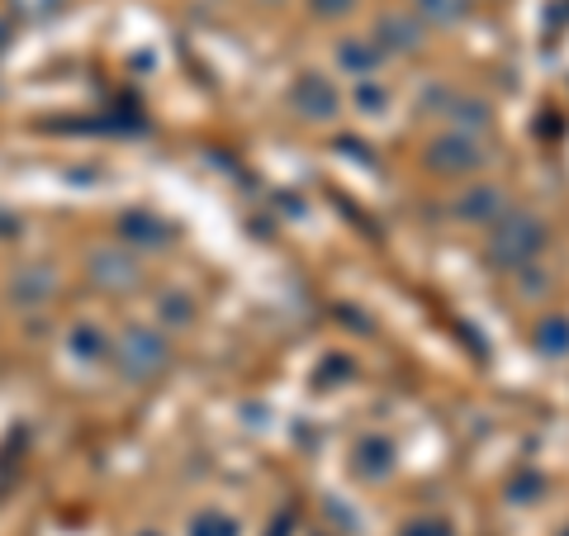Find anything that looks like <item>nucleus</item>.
<instances>
[{
    "label": "nucleus",
    "mask_w": 569,
    "mask_h": 536,
    "mask_svg": "<svg viewBox=\"0 0 569 536\" xmlns=\"http://www.w3.org/2000/svg\"><path fill=\"white\" fill-rule=\"evenodd\" d=\"M110 361L119 366L123 380L148 385V380H157V375H162V370L171 366V337H167V332H157V328L133 324V328L114 343Z\"/></svg>",
    "instance_id": "nucleus-1"
},
{
    "label": "nucleus",
    "mask_w": 569,
    "mask_h": 536,
    "mask_svg": "<svg viewBox=\"0 0 569 536\" xmlns=\"http://www.w3.org/2000/svg\"><path fill=\"white\" fill-rule=\"evenodd\" d=\"M546 247V228L531 214H512V219L498 224V234L489 238V257L498 266H522L527 257H537Z\"/></svg>",
    "instance_id": "nucleus-2"
},
{
    "label": "nucleus",
    "mask_w": 569,
    "mask_h": 536,
    "mask_svg": "<svg viewBox=\"0 0 569 536\" xmlns=\"http://www.w3.org/2000/svg\"><path fill=\"white\" fill-rule=\"evenodd\" d=\"M86 276H91V285H100V290L110 295H129L133 285L142 280V266L138 257L129 252V247H96L91 257H86Z\"/></svg>",
    "instance_id": "nucleus-3"
},
{
    "label": "nucleus",
    "mask_w": 569,
    "mask_h": 536,
    "mask_svg": "<svg viewBox=\"0 0 569 536\" xmlns=\"http://www.w3.org/2000/svg\"><path fill=\"white\" fill-rule=\"evenodd\" d=\"M58 285H62V276L52 271L48 261L14 266V271H10V280H6V299L14 304V309L33 314V309H43V304H52V299H58Z\"/></svg>",
    "instance_id": "nucleus-4"
},
{
    "label": "nucleus",
    "mask_w": 569,
    "mask_h": 536,
    "mask_svg": "<svg viewBox=\"0 0 569 536\" xmlns=\"http://www.w3.org/2000/svg\"><path fill=\"white\" fill-rule=\"evenodd\" d=\"M485 162V152H479V142L470 133H447L432 142V167L437 171H475Z\"/></svg>",
    "instance_id": "nucleus-5"
},
{
    "label": "nucleus",
    "mask_w": 569,
    "mask_h": 536,
    "mask_svg": "<svg viewBox=\"0 0 569 536\" xmlns=\"http://www.w3.org/2000/svg\"><path fill=\"white\" fill-rule=\"evenodd\" d=\"M290 105L305 119H332L337 115V91L323 77H299L295 91H290Z\"/></svg>",
    "instance_id": "nucleus-6"
},
{
    "label": "nucleus",
    "mask_w": 569,
    "mask_h": 536,
    "mask_svg": "<svg viewBox=\"0 0 569 536\" xmlns=\"http://www.w3.org/2000/svg\"><path fill=\"white\" fill-rule=\"evenodd\" d=\"M67 347H71V356H77V361H110V351H114L110 332L96 328L91 318H81V324L67 328Z\"/></svg>",
    "instance_id": "nucleus-7"
},
{
    "label": "nucleus",
    "mask_w": 569,
    "mask_h": 536,
    "mask_svg": "<svg viewBox=\"0 0 569 536\" xmlns=\"http://www.w3.org/2000/svg\"><path fill=\"white\" fill-rule=\"evenodd\" d=\"M389 466H395V446H389L385 437H366L361 446H356V470H361V475L385 479Z\"/></svg>",
    "instance_id": "nucleus-8"
},
{
    "label": "nucleus",
    "mask_w": 569,
    "mask_h": 536,
    "mask_svg": "<svg viewBox=\"0 0 569 536\" xmlns=\"http://www.w3.org/2000/svg\"><path fill=\"white\" fill-rule=\"evenodd\" d=\"M123 242H138V247H167L171 242V228L152 214H129L123 219Z\"/></svg>",
    "instance_id": "nucleus-9"
},
{
    "label": "nucleus",
    "mask_w": 569,
    "mask_h": 536,
    "mask_svg": "<svg viewBox=\"0 0 569 536\" xmlns=\"http://www.w3.org/2000/svg\"><path fill=\"white\" fill-rule=\"evenodd\" d=\"M380 43L385 48H403V52H413L422 43V33L413 20H403V14H385L380 20Z\"/></svg>",
    "instance_id": "nucleus-10"
},
{
    "label": "nucleus",
    "mask_w": 569,
    "mask_h": 536,
    "mask_svg": "<svg viewBox=\"0 0 569 536\" xmlns=\"http://www.w3.org/2000/svg\"><path fill=\"white\" fill-rule=\"evenodd\" d=\"M337 62H342L347 71H361V77H366V71L380 67V48L376 43H361V39H347L342 48H337Z\"/></svg>",
    "instance_id": "nucleus-11"
},
{
    "label": "nucleus",
    "mask_w": 569,
    "mask_h": 536,
    "mask_svg": "<svg viewBox=\"0 0 569 536\" xmlns=\"http://www.w3.org/2000/svg\"><path fill=\"white\" fill-rule=\"evenodd\" d=\"M62 6H67V0H10L6 14L14 24H39V20H52Z\"/></svg>",
    "instance_id": "nucleus-12"
},
{
    "label": "nucleus",
    "mask_w": 569,
    "mask_h": 536,
    "mask_svg": "<svg viewBox=\"0 0 569 536\" xmlns=\"http://www.w3.org/2000/svg\"><path fill=\"white\" fill-rule=\"evenodd\" d=\"M190 536H242V527H238V517H228L223 508H209L190 523Z\"/></svg>",
    "instance_id": "nucleus-13"
},
{
    "label": "nucleus",
    "mask_w": 569,
    "mask_h": 536,
    "mask_svg": "<svg viewBox=\"0 0 569 536\" xmlns=\"http://www.w3.org/2000/svg\"><path fill=\"white\" fill-rule=\"evenodd\" d=\"M537 343H541V351H550V356H565L569 351V318H546L541 324V332H537Z\"/></svg>",
    "instance_id": "nucleus-14"
},
{
    "label": "nucleus",
    "mask_w": 569,
    "mask_h": 536,
    "mask_svg": "<svg viewBox=\"0 0 569 536\" xmlns=\"http://www.w3.org/2000/svg\"><path fill=\"white\" fill-rule=\"evenodd\" d=\"M422 20H437V24H456L460 14L470 10V0H418Z\"/></svg>",
    "instance_id": "nucleus-15"
},
{
    "label": "nucleus",
    "mask_w": 569,
    "mask_h": 536,
    "mask_svg": "<svg viewBox=\"0 0 569 536\" xmlns=\"http://www.w3.org/2000/svg\"><path fill=\"white\" fill-rule=\"evenodd\" d=\"M157 314H162V324H176V328H186L194 318L186 295H162V299H157Z\"/></svg>",
    "instance_id": "nucleus-16"
},
{
    "label": "nucleus",
    "mask_w": 569,
    "mask_h": 536,
    "mask_svg": "<svg viewBox=\"0 0 569 536\" xmlns=\"http://www.w3.org/2000/svg\"><path fill=\"white\" fill-rule=\"evenodd\" d=\"M493 209H498V190H470V200H460L466 219H489Z\"/></svg>",
    "instance_id": "nucleus-17"
},
{
    "label": "nucleus",
    "mask_w": 569,
    "mask_h": 536,
    "mask_svg": "<svg viewBox=\"0 0 569 536\" xmlns=\"http://www.w3.org/2000/svg\"><path fill=\"white\" fill-rule=\"evenodd\" d=\"M403 536H451L447 523H437V517H422V523H408Z\"/></svg>",
    "instance_id": "nucleus-18"
},
{
    "label": "nucleus",
    "mask_w": 569,
    "mask_h": 536,
    "mask_svg": "<svg viewBox=\"0 0 569 536\" xmlns=\"http://www.w3.org/2000/svg\"><path fill=\"white\" fill-rule=\"evenodd\" d=\"M356 105H366V110H380L385 105V91H376V86L361 81V91H356Z\"/></svg>",
    "instance_id": "nucleus-19"
},
{
    "label": "nucleus",
    "mask_w": 569,
    "mask_h": 536,
    "mask_svg": "<svg viewBox=\"0 0 569 536\" xmlns=\"http://www.w3.org/2000/svg\"><path fill=\"white\" fill-rule=\"evenodd\" d=\"M356 6V0H313V10L318 14H347Z\"/></svg>",
    "instance_id": "nucleus-20"
},
{
    "label": "nucleus",
    "mask_w": 569,
    "mask_h": 536,
    "mask_svg": "<svg viewBox=\"0 0 569 536\" xmlns=\"http://www.w3.org/2000/svg\"><path fill=\"white\" fill-rule=\"evenodd\" d=\"M14 39V20H10V14H0V48H6Z\"/></svg>",
    "instance_id": "nucleus-21"
},
{
    "label": "nucleus",
    "mask_w": 569,
    "mask_h": 536,
    "mask_svg": "<svg viewBox=\"0 0 569 536\" xmlns=\"http://www.w3.org/2000/svg\"><path fill=\"white\" fill-rule=\"evenodd\" d=\"M138 536H162V532H138Z\"/></svg>",
    "instance_id": "nucleus-22"
},
{
    "label": "nucleus",
    "mask_w": 569,
    "mask_h": 536,
    "mask_svg": "<svg viewBox=\"0 0 569 536\" xmlns=\"http://www.w3.org/2000/svg\"><path fill=\"white\" fill-rule=\"evenodd\" d=\"M565 536H569V532H565Z\"/></svg>",
    "instance_id": "nucleus-23"
}]
</instances>
